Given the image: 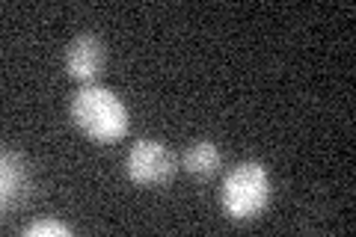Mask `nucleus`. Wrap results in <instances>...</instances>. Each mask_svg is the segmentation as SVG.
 I'll list each match as a JSON object with an SVG mask.
<instances>
[{
  "mask_svg": "<svg viewBox=\"0 0 356 237\" xmlns=\"http://www.w3.org/2000/svg\"><path fill=\"white\" fill-rule=\"evenodd\" d=\"M24 234H30V237H48V234H54V237H60V234L69 237L72 229L65 222H60V220H36V222L27 225Z\"/></svg>",
  "mask_w": 356,
  "mask_h": 237,
  "instance_id": "obj_7",
  "label": "nucleus"
},
{
  "mask_svg": "<svg viewBox=\"0 0 356 237\" xmlns=\"http://www.w3.org/2000/svg\"><path fill=\"white\" fill-rule=\"evenodd\" d=\"M270 193H273V184H270L267 166L261 161H241L222 178L220 205L226 211V217L247 222V220H255L270 205Z\"/></svg>",
  "mask_w": 356,
  "mask_h": 237,
  "instance_id": "obj_2",
  "label": "nucleus"
},
{
  "mask_svg": "<svg viewBox=\"0 0 356 237\" xmlns=\"http://www.w3.org/2000/svg\"><path fill=\"white\" fill-rule=\"evenodd\" d=\"M175 172V157L161 140L143 137L125 157V175L137 184H163Z\"/></svg>",
  "mask_w": 356,
  "mask_h": 237,
  "instance_id": "obj_3",
  "label": "nucleus"
},
{
  "mask_svg": "<svg viewBox=\"0 0 356 237\" xmlns=\"http://www.w3.org/2000/svg\"><path fill=\"white\" fill-rule=\"evenodd\" d=\"M72 119L89 140L95 142H116L131 128V113L113 89L89 83L72 95Z\"/></svg>",
  "mask_w": 356,
  "mask_h": 237,
  "instance_id": "obj_1",
  "label": "nucleus"
},
{
  "mask_svg": "<svg viewBox=\"0 0 356 237\" xmlns=\"http://www.w3.org/2000/svg\"><path fill=\"white\" fill-rule=\"evenodd\" d=\"M220 161H222V154L217 149V142H211V140H196L181 154V166L193 178H211L220 169Z\"/></svg>",
  "mask_w": 356,
  "mask_h": 237,
  "instance_id": "obj_6",
  "label": "nucleus"
},
{
  "mask_svg": "<svg viewBox=\"0 0 356 237\" xmlns=\"http://www.w3.org/2000/svg\"><path fill=\"white\" fill-rule=\"evenodd\" d=\"M27 187H30V169L24 157L15 152H3V166H0V199H3V208L18 205L27 196Z\"/></svg>",
  "mask_w": 356,
  "mask_h": 237,
  "instance_id": "obj_5",
  "label": "nucleus"
},
{
  "mask_svg": "<svg viewBox=\"0 0 356 237\" xmlns=\"http://www.w3.org/2000/svg\"><path fill=\"white\" fill-rule=\"evenodd\" d=\"M104 63H107V48L95 33H77V36L65 44L63 65L74 81H81V83L95 81V77L102 74Z\"/></svg>",
  "mask_w": 356,
  "mask_h": 237,
  "instance_id": "obj_4",
  "label": "nucleus"
}]
</instances>
